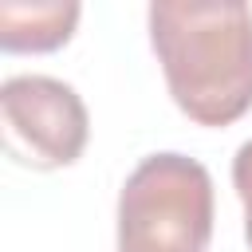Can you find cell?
<instances>
[{
    "label": "cell",
    "instance_id": "6da1fadb",
    "mask_svg": "<svg viewBox=\"0 0 252 252\" xmlns=\"http://www.w3.org/2000/svg\"><path fill=\"white\" fill-rule=\"evenodd\" d=\"M150 47L169 98L197 126H232L252 110V8L240 0H158Z\"/></svg>",
    "mask_w": 252,
    "mask_h": 252
},
{
    "label": "cell",
    "instance_id": "7a4b0ae2",
    "mask_svg": "<svg viewBox=\"0 0 252 252\" xmlns=\"http://www.w3.org/2000/svg\"><path fill=\"white\" fill-rule=\"evenodd\" d=\"M213 177L177 150L142 158L118 193V252H209Z\"/></svg>",
    "mask_w": 252,
    "mask_h": 252
},
{
    "label": "cell",
    "instance_id": "3957f363",
    "mask_svg": "<svg viewBox=\"0 0 252 252\" xmlns=\"http://www.w3.org/2000/svg\"><path fill=\"white\" fill-rule=\"evenodd\" d=\"M4 154L28 169L75 165L91 138V114L79 91L55 75H12L0 87Z\"/></svg>",
    "mask_w": 252,
    "mask_h": 252
},
{
    "label": "cell",
    "instance_id": "277c9868",
    "mask_svg": "<svg viewBox=\"0 0 252 252\" xmlns=\"http://www.w3.org/2000/svg\"><path fill=\"white\" fill-rule=\"evenodd\" d=\"M83 8L75 0H4L0 4V51L8 55H43L59 51L75 28Z\"/></svg>",
    "mask_w": 252,
    "mask_h": 252
},
{
    "label": "cell",
    "instance_id": "5b68a950",
    "mask_svg": "<svg viewBox=\"0 0 252 252\" xmlns=\"http://www.w3.org/2000/svg\"><path fill=\"white\" fill-rule=\"evenodd\" d=\"M232 189L244 205V240L252 248V138L240 142V150L232 158Z\"/></svg>",
    "mask_w": 252,
    "mask_h": 252
}]
</instances>
